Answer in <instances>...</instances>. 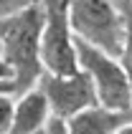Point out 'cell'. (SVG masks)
<instances>
[{"mask_svg":"<svg viewBox=\"0 0 132 134\" xmlns=\"http://www.w3.org/2000/svg\"><path fill=\"white\" fill-rule=\"evenodd\" d=\"M48 119H51V109H48V101L38 86L23 91L13 99L10 134H43Z\"/></svg>","mask_w":132,"mask_h":134,"instance_id":"6","label":"cell"},{"mask_svg":"<svg viewBox=\"0 0 132 134\" xmlns=\"http://www.w3.org/2000/svg\"><path fill=\"white\" fill-rule=\"evenodd\" d=\"M41 8H43V25H41L43 71H48V74L79 71L74 33L69 25V15H66V0H41Z\"/></svg>","mask_w":132,"mask_h":134,"instance_id":"4","label":"cell"},{"mask_svg":"<svg viewBox=\"0 0 132 134\" xmlns=\"http://www.w3.org/2000/svg\"><path fill=\"white\" fill-rule=\"evenodd\" d=\"M0 91H8L13 94V83H10V68L3 61V53H0Z\"/></svg>","mask_w":132,"mask_h":134,"instance_id":"11","label":"cell"},{"mask_svg":"<svg viewBox=\"0 0 132 134\" xmlns=\"http://www.w3.org/2000/svg\"><path fill=\"white\" fill-rule=\"evenodd\" d=\"M114 134H132V119H130V121H125V124H122V127H119Z\"/></svg>","mask_w":132,"mask_h":134,"instance_id":"13","label":"cell"},{"mask_svg":"<svg viewBox=\"0 0 132 134\" xmlns=\"http://www.w3.org/2000/svg\"><path fill=\"white\" fill-rule=\"evenodd\" d=\"M130 119L132 114L127 111H114V109H107L102 104H94L64 119V129L66 134H114Z\"/></svg>","mask_w":132,"mask_h":134,"instance_id":"7","label":"cell"},{"mask_svg":"<svg viewBox=\"0 0 132 134\" xmlns=\"http://www.w3.org/2000/svg\"><path fill=\"white\" fill-rule=\"evenodd\" d=\"M36 86L43 91L48 109H51V116H56L61 121L74 116L81 109H87V106L99 104L94 86H92V81L84 71H74V74H48V71H43Z\"/></svg>","mask_w":132,"mask_h":134,"instance_id":"5","label":"cell"},{"mask_svg":"<svg viewBox=\"0 0 132 134\" xmlns=\"http://www.w3.org/2000/svg\"><path fill=\"white\" fill-rule=\"evenodd\" d=\"M66 15L76 38L112 56L119 53L125 20L117 0H66Z\"/></svg>","mask_w":132,"mask_h":134,"instance_id":"3","label":"cell"},{"mask_svg":"<svg viewBox=\"0 0 132 134\" xmlns=\"http://www.w3.org/2000/svg\"><path fill=\"white\" fill-rule=\"evenodd\" d=\"M43 134H66L64 121L56 119V116H51V119H48V124H46V129H43Z\"/></svg>","mask_w":132,"mask_h":134,"instance_id":"12","label":"cell"},{"mask_svg":"<svg viewBox=\"0 0 132 134\" xmlns=\"http://www.w3.org/2000/svg\"><path fill=\"white\" fill-rule=\"evenodd\" d=\"M119 10H122V20H125V36H122V48H119L117 58L125 68L127 79H130V89H132V8L127 5V0H117Z\"/></svg>","mask_w":132,"mask_h":134,"instance_id":"8","label":"cell"},{"mask_svg":"<svg viewBox=\"0 0 132 134\" xmlns=\"http://www.w3.org/2000/svg\"><path fill=\"white\" fill-rule=\"evenodd\" d=\"M31 0H0V18H8V15H13L15 10H21L26 8Z\"/></svg>","mask_w":132,"mask_h":134,"instance_id":"10","label":"cell"},{"mask_svg":"<svg viewBox=\"0 0 132 134\" xmlns=\"http://www.w3.org/2000/svg\"><path fill=\"white\" fill-rule=\"evenodd\" d=\"M41 0H31L26 8L8 18H0V53L10 68L13 96L33 89L43 74L41 63Z\"/></svg>","mask_w":132,"mask_h":134,"instance_id":"1","label":"cell"},{"mask_svg":"<svg viewBox=\"0 0 132 134\" xmlns=\"http://www.w3.org/2000/svg\"><path fill=\"white\" fill-rule=\"evenodd\" d=\"M74 46H76L79 71H84L89 76L94 94H97V101L107 109L132 114V89H130V79H127L119 58L76 36H74Z\"/></svg>","mask_w":132,"mask_h":134,"instance_id":"2","label":"cell"},{"mask_svg":"<svg viewBox=\"0 0 132 134\" xmlns=\"http://www.w3.org/2000/svg\"><path fill=\"white\" fill-rule=\"evenodd\" d=\"M127 5H130V8H132V0H127Z\"/></svg>","mask_w":132,"mask_h":134,"instance_id":"14","label":"cell"},{"mask_svg":"<svg viewBox=\"0 0 132 134\" xmlns=\"http://www.w3.org/2000/svg\"><path fill=\"white\" fill-rule=\"evenodd\" d=\"M13 94L0 91V134H10L13 127Z\"/></svg>","mask_w":132,"mask_h":134,"instance_id":"9","label":"cell"}]
</instances>
